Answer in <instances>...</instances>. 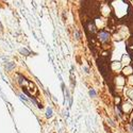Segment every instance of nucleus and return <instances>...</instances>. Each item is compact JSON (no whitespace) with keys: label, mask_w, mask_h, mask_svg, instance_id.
<instances>
[{"label":"nucleus","mask_w":133,"mask_h":133,"mask_svg":"<svg viewBox=\"0 0 133 133\" xmlns=\"http://www.w3.org/2000/svg\"><path fill=\"white\" fill-rule=\"evenodd\" d=\"M131 130H132V132H133V128H131Z\"/></svg>","instance_id":"39448f33"},{"label":"nucleus","mask_w":133,"mask_h":133,"mask_svg":"<svg viewBox=\"0 0 133 133\" xmlns=\"http://www.w3.org/2000/svg\"><path fill=\"white\" fill-rule=\"evenodd\" d=\"M98 38H99V41H101L102 43H107V41L110 40V33L107 32L105 30H102V31H100L99 34H98Z\"/></svg>","instance_id":"f257e3e1"},{"label":"nucleus","mask_w":133,"mask_h":133,"mask_svg":"<svg viewBox=\"0 0 133 133\" xmlns=\"http://www.w3.org/2000/svg\"><path fill=\"white\" fill-rule=\"evenodd\" d=\"M89 96H91V97H95V96H96V92L94 91V89H91V91H89Z\"/></svg>","instance_id":"7ed1b4c3"},{"label":"nucleus","mask_w":133,"mask_h":133,"mask_svg":"<svg viewBox=\"0 0 133 133\" xmlns=\"http://www.w3.org/2000/svg\"><path fill=\"white\" fill-rule=\"evenodd\" d=\"M76 38H77V40H79L80 38V34H79V32L78 31H76Z\"/></svg>","instance_id":"20e7f679"},{"label":"nucleus","mask_w":133,"mask_h":133,"mask_svg":"<svg viewBox=\"0 0 133 133\" xmlns=\"http://www.w3.org/2000/svg\"><path fill=\"white\" fill-rule=\"evenodd\" d=\"M51 116H52V110L48 109L47 110V117H51Z\"/></svg>","instance_id":"f03ea898"}]
</instances>
